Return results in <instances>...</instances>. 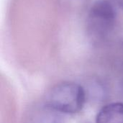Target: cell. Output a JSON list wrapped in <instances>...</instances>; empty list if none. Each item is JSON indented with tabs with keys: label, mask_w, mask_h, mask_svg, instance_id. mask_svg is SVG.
I'll use <instances>...</instances> for the list:
<instances>
[{
	"label": "cell",
	"mask_w": 123,
	"mask_h": 123,
	"mask_svg": "<svg viewBox=\"0 0 123 123\" xmlns=\"http://www.w3.org/2000/svg\"><path fill=\"white\" fill-rule=\"evenodd\" d=\"M86 102L84 87L74 82H62L50 91L47 105L49 108L64 114H76L81 111Z\"/></svg>",
	"instance_id": "6da1fadb"
},
{
	"label": "cell",
	"mask_w": 123,
	"mask_h": 123,
	"mask_svg": "<svg viewBox=\"0 0 123 123\" xmlns=\"http://www.w3.org/2000/svg\"><path fill=\"white\" fill-rule=\"evenodd\" d=\"M117 17L114 4L110 0H97L91 6L86 20L87 34L93 40L107 37L113 30Z\"/></svg>",
	"instance_id": "7a4b0ae2"
},
{
	"label": "cell",
	"mask_w": 123,
	"mask_h": 123,
	"mask_svg": "<svg viewBox=\"0 0 123 123\" xmlns=\"http://www.w3.org/2000/svg\"><path fill=\"white\" fill-rule=\"evenodd\" d=\"M96 123H123V102L105 105L97 115Z\"/></svg>",
	"instance_id": "3957f363"
},
{
	"label": "cell",
	"mask_w": 123,
	"mask_h": 123,
	"mask_svg": "<svg viewBox=\"0 0 123 123\" xmlns=\"http://www.w3.org/2000/svg\"><path fill=\"white\" fill-rule=\"evenodd\" d=\"M115 1L119 5V6L123 9V0H115Z\"/></svg>",
	"instance_id": "277c9868"
}]
</instances>
